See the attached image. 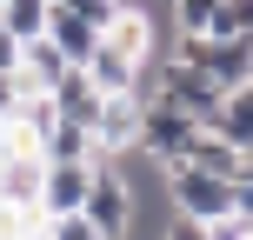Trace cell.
Returning <instances> with one entry per match:
<instances>
[{"mask_svg":"<svg viewBox=\"0 0 253 240\" xmlns=\"http://www.w3.org/2000/svg\"><path fill=\"white\" fill-rule=\"evenodd\" d=\"M87 180H93V167H47V174H40V220L80 214V200H87Z\"/></svg>","mask_w":253,"mask_h":240,"instance_id":"8","label":"cell"},{"mask_svg":"<svg viewBox=\"0 0 253 240\" xmlns=\"http://www.w3.org/2000/svg\"><path fill=\"white\" fill-rule=\"evenodd\" d=\"M200 74L213 80L220 94L247 87V80H253V40H213V34H207V47H200Z\"/></svg>","mask_w":253,"mask_h":240,"instance_id":"6","label":"cell"},{"mask_svg":"<svg viewBox=\"0 0 253 240\" xmlns=\"http://www.w3.org/2000/svg\"><path fill=\"white\" fill-rule=\"evenodd\" d=\"M207 34L213 40H253V0H220Z\"/></svg>","mask_w":253,"mask_h":240,"instance_id":"15","label":"cell"},{"mask_svg":"<svg viewBox=\"0 0 253 240\" xmlns=\"http://www.w3.org/2000/svg\"><path fill=\"white\" fill-rule=\"evenodd\" d=\"M40 240H100V234H93L80 214H60V220H47V227H40Z\"/></svg>","mask_w":253,"mask_h":240,"instance_id":"18","label":"cell"},{"mask_svg":"<svg viewBox=\"0 0 253 240\" xmlns=\"http://www.w3.org/2000/svg\"><path fill=\"white\" fill-rule=\"evenodd\" d=\"M53 7H67V13H80V20H87L93 34H107V27H114L120 13L133 7V0H53Z\"/></svg>","mask_w":253,"mask_h":240,"instance_id":"16","label":"cell"},{"mask_svg":"<svg viewBox=\"0 0 253 240\" xmlns=\"http://www.w3.org/2000/svg\"><path fill=\"white\" fill-rule=\"evenodd\" d=\"M220 140H233V147H247L253 140V80L247 87H233L227 100H220V127H213Z\"/></svg>","mask_w":253,"mask_h":240,"instance_id":"14","label":"cell"},{"mask_svg":"<svg viewBox=\"0 0 253 240\" xmlns=\"http://www.w3.org/2000/svg\"><path fill=\"white\" fill-rule=\"evenodd\" d=\"M200 134L180 107H167V100H153L147 94V107H140V140H133V153H147L153 167H173V160H187V140Z\"/></svg>","mask_w":253,"mask_h":240,"instance_id":"3","label":"cell"},{"mask_svg":"<svg viewBox=\"0 0 253 240\" xmlns=\"http://www.w3.org/2000/svg\"><path fill=\"white\" fill-rule=\"evenodd\" d=\"M13 107H20V94H13V74H0V120H13Z\"/></svg>","mask_w":253,"mask_h":240,"instance_id":"22","label":"cell"},{"mask_svg":"<svg viewBox=\"0 0 253 240\" xmlns=\"http://www.w3.org/2000/svg\"><path fill=\"white\" fill-rule=\"evenodd\" d=\"M100 40H107V47L120 53V60H133V67H147V60H153V20H147V13H140V0H133V7L120 13L114 27H107Z\"/></svg>","mask_w":253,"mask_h":240,"instance_id":"10","label":"cell"},{"mask_svg":"<svg viewBox=\"0 0 253 240\" xmlns=\"http://www.w3.org/2000/svg\"><path fill=\"white\" fill-rule=\"evenodd\" d=\"M187 167L220 174V180H233V187H240V174H247L240 147H233V140H220V134H193V140H187Z\"/></svg>","mask_w":253,"mask_h":240,"instance_id":"11","label":"cell"},{"mask_svg":"<svg viewBox=\"0 0 253 240\" xmlns=\"http://www.w3.org/2000/svg\"><path fill=\"white\" fill-rule=\"evenodd\" d=\"M133 207H140L133 180H126L114 160H100V167H93V180H87V200H80V220H87L100 240H126V227H133Z\"/></svg>","mask_w":253,"mask_h":240,"instance_id":"2","label":"cell"},{"mask_svg":"<svg viewBox=\"0 0 253 240\" xmlns=\"http://www.w3.org/2000/svg\"><path fill=\"white\" fill-rule=\"evenodd\" d=\"M140 107H147V94H114V100H100V120H93V147H100V160L133 153V140H140Z\"/></svg>","mask_w":253,"mask_h":240,"instance_id":"4","label":"cell"},{"mask_svg":"<svg viewBox=\"0 0 253 240\" xmlns=\"http://www.w3.org/2000/svg\"><path fill=\"white\" fill-rule=\"evenodd\" d=\"M213 7L220 0H173V27L180 34H207L213 27Z\"/></svg>","mask_w":253,"mask_h":240,"instance_id":"17","label":"cell"},{"mask_svg":"<svg viewBox=\"0 0 253 240\" xmlns=\"http://www.w3.org/2000/svg\"><path fill=\"white\" fill-rule=\"evenodd\" d=\"M40 160H47V167H100V147H93V134H87V127H74V120H60V114H53V127H47V134H40Z\"/></svg>","mask_w":253,"mask_h":240,"instance_id":"7","label":"cell"},{"mask_svg":"<svg viewBox=\"0 0 253 240\" xmlns=\"http://www.w3.org/2000/svg\"><path fill=\"white\" fill-rule=\"evenodd\" d=\"M160 240H207V227H200V220H167V227H160Z\"/></svg>","mask_w":253,"mask_h":240,"instance_id":"19","label":"cell"},{"mask_svg":"<svg viewBox=\"0 0 253 240\" xmlns=\"http://www.w3.org/2000/svg\"><path fill=\"white\" fill-rule=\"evenodd\" d=\"M247 240H253V227H247Z\"/></svg>","mask_w":253,"mask_h":240,"instance_id":"23","label":"cell"},{"mask_svg":"<svg viewBox=\"0 0 253 240\" xmlns=\"http://www.w3.org/2000/svg\"><path fill=\"white\" fill-rule=\"evenodd\" d=\"M80 74L93 80V94H100V100H114V94H147V67H133V60H120L114 47H93L87 60H80Z\"/></svg>","mask_w":253,"mask_h":240,"instance_id":"5","label":"cell"},{"mask_svg":"<svg viewBox=\"0 0 253 240\" xmlns=\"http://www.w3.org/2000/svg\"><path fill=\"white\" fill-rule=\"evenodd\" d=\"M13 67H20V40L0 27V74H13Z\"/></svg>","mask_w":253,"mask_h":240,"instance_id":"21","label":"cell"},{"mask_svg":"<svg viewBox=\"0 0 253 240\" xmlns=\"http://www.w3.org/2000/svg\"><path fill=\"white\" fill-rule=\"evenodd\" d=\"M207 240H247V220H233V214L213 220V227H207Z\"/></svg>","mask_w":253,"mask_h":240,"instance_id":"20","label":"cell"},{"mask_svg":"<svg viewBox=\"0 0 253 240\" xmlns=\"http://www.w3.org/2000/svg\"><path fill=\"white\" fill-rule=\"evenodd\" d=\"M47 40L60 47V60H67V67H80L93 47H100V34H93L80 13H67V7H53V13H47Z\"/></svg>","mask_w":253,"mask_h":240,"instance_id":"12","label":"cell"},{"mask_svg":"<svg viewBox=\"0 0 253 240\" xmlns=\"http://www.w3.org/2000/svg\"><path fill=\"white\" fill-rule=\"evenodd\" d=\"M47 13H53V0H0V27H7L20 47L47 34Z\"/></svg>","mask_w":253,"mask_h":240,"instance_id":"13","label":"cell"},{"mask_svg":"<svg viewBox=\"0 0 253 240\" xmlns=\"http://www.w3.org/2000/svg\"><path fill=\"white\" fill-rule=\"evenodd\" d=\"M160 193H167V207H173L180 220H200V227H213V220L233 214V180L200 174V167H187V160L160 167Z\"/></svg>","mask_w":253,"mask_h":240,"instance_id":"1","label":"cell"},{"mask_svg":"<svg viewBox=\"0 0 253 240\" xmlns=\"http://www.w3.org/2000/svg\"><path fill=\"white\" fill-rule=\"evenodd\" d=\"M47 100H53V114H60V120H74V127H87V134H93V120H100V94H93V80L80 74V67H67L60 87H53Z\"/></svg>","mask_w":253,"mask_h":240,"instance_id":"9","label":"cell"}]
</instances>
